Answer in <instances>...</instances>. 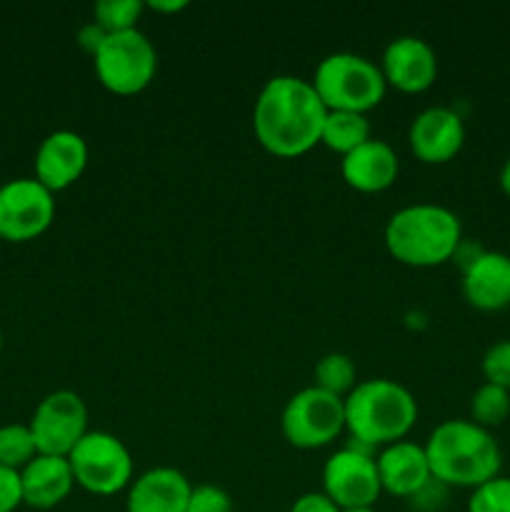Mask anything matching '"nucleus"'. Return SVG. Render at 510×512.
Instances as JSON below:
<instances>
[{
	"label": "nucleus",
	"instance_id": "f257e3e1",
	"mask_svg": "<svg viewBox=\"0 0 510 512\" xmlns=\"http://www.w3.org/2000/svg\"><path fill=\"white\" fill-rule=\"evenodd\" d=\"M325 118L328 108L310 80L275 75L255 100L253 130L270 155L298 158L320 143Z\"/></svg>",
	"mask_w": 510,
	"mask_h": 512
},
{
	"label": "nucleus",
	"instance_id": "f03ea898",
	"mask_svg": "<svg viewBox=\"0 0 510 512\" xmlns=\"http://www.w3.org/2000/svg\"><path fill=\"white\" fill-rule=\"evenodd\" d=\"M430 473L445 488H480L498 478L503 453L490 430L473 420H445L423 445Z\"/></svg>",
	"mask_w": 510,
	"mask_h": 512
},
{
	"label": "nucleus",
	"instance_id": "7ed1b4c3",
	"mask_svg": "<svg viewBox=\"0 0 510 512\" xmlns=\"http://www.w3.org/2000/svg\"><path fill=\"white\" fill-rule=\"evenodd\" d=\"M345 430L365 448L400 443L418 420L413 393L395 380H363L343 398Z\"/></svg>",
	"mask_w": 510,
	"mask_h": 512
},
{
	"label": "nucleus",
	"instance_id": "20e7f679",
	"mask_svg": "<svg viewBox=\"0 0 510 512\" xmlns=\"http://www.w3.org/2000/svg\"><path fill=\"white\" fill-rule=\"evenodd\" d=\"M463 228L453 210L443 205H408L385 225V248L410 268H435L455 258Z\"/></svg>",
	"mask_w": 510,
	"mask_h": 512
},
{
	"label": "nucleus",
	"instance_id": "39448f33",
	"mask_svg": "<svg viewBox=\"0 0 510 512\" xmlns=\"http://www.w3.org/2000/svg\"><path fill=\"white\" fill-rule=\"evenodd\" d=\"M310 83L328 113L340 110L365 115L383 103L388 90L378 65L355 53H333L323 58Z\"/></svg>",
	"mask_w": 510,
	"mask_h": 512
},
{
	"label": "nucleus",
	"instance_id": "423d86ee",
	"mask_svg": "<svg viewBox=\"0 0 510 512\" xmlns=\"http://www.w3.org/2000/svg\"><path fill=\"white\" fill-rule=\"evenodd\" d=\"M95 75L115 95H138L153 83L158 53L148 35L135 30L110 33L93 58Z\"/></svg>",
	"mask_w": 510,
	"mask_h": 512
},
{
	"label": "nucleus",
	"instance_id": "0eeeda50",
	"mask_svg": "<svg viewBox=\"0 0 510 512\" xmlns=\"http://www.w3.org/2000/svg\"><path fill=\"white\" fill-rule=\"evenodd\" d=\"M68 463L75 485L103 498L120 493L133 480V455L123 440L103 430H88L68 455Z\"/></svg>",
	"mask_w": 510,
	"mask_h": 512
},
{
	"label": "nucleus",
	"instance_id": "6e6552de",
	"mask_svg": "<svg viewBox=\"0 0 510 512\" xmlns=\"http://www.w3.org/2000/svg\"><path fill=\"white\" fill-rule=\"evenodd\" d=\"M283 438L293 448L318 450L345 430V403L320 388H305L288 400L280 418Z\"/></svg>",
	"mask_w": 510,
	"mask_h": 512
},
{
	"label": "nucleus",
	"instance_id": "1a4fd4ad",
	"mask_svg": "<svg viewBox=\"0 0 510 512\" xmlns=\"http://www.w3.org/2000/svg\"><path fill=\"white\" fill-rule=\"evenodd\" d=\"M28 428L38 455L68 458L88 433V408L73 390H55L40 400Z\"/></svg>",
	"mask_w": 510,
	"mask_h": 512
},
{
	"label": "nucleus",
	"instance_id": "9d476101",
	"mask_svg": "<svg viewBox=\"0 0 510 512\" xmlns=\"http://www.w3.org/2000/svg\"><path fill=\"white\" fill-rule=\"evenodd\" d=\"M53 220V193L35 178H15L0 185V240L28 243L40 238Z\"/></svg>",
	"mask_w": 510,
	"mask_h": 512
},
{
	"label": "nucleus",
	"instance_id": "9b49d317",
	"mask_svg": "<svg viewBox=\"0 0 510 512\" xmlns=\"http://www.w3.org/2000/svg\"><path fill=\"white\" fill-rule=\"evenodd\" d=\"M323 493L340 510L373 508L383 493L373 455L360 448H343L330 455L323 468Z\"/></svg>",
	"mask_w": 510,
	"mask_h": 512
},
{
	"label": "nucleus",
	"instance_id": "f8f14e48",
	"mask_svg": "<svg viewBox=\"0 0 510 512\" xmlns=\"http://www.w3.org/2000/svg\"><path fill=\"white\" fill-rule=\"evenodd\" d=\"M380 73L400 93H425L438 78V58L425 40L403 35L385 48Z\"/></svg>",
	"mask_w": 510,
	"mask_h": 512
},
{
	"label": "nucleus",
	"instance_id": "ddd939ff",
	"mask_svg": "<svg viewBox=\"0 0 510 512\" xmlns=\"http://www.w3.org/2000/svg\"><path fill=\"white\" fill-rule=\"evenodd\" d=\"M410 150L425 165H443L453 160L465 145V125L455 110L428 108L410 125Z\"/></svg>",
	"mask_w": 510,
	"mask_h": 512
},
{
	"label": "nucleus",
	"instance_id": "4468645a",
	"mask_svg": "<svg viewBox=\"0 0 510 512\" xmlns=\"http://www.w3.org/2000/svg\"><path fill=\"white\" fill-rule=\"evenodd\" d=\"M85 165H88V143L83 135L73 130H55L38 145L35 180L50 193H60L78 183L80 175L85 173Z\"/></svg>",
	"mask_w": 510,
	"mask_h": 512
},
{
	"label": "nucleus",
	"instance_id": "2eb2a0df",
	"mask_svg": "<svg viewBox=\"0 0 510 512\" xmlns=\"http://www.w3.org/2000/svg\"><path fill=\"white\" fill-rule=\"evenodd\" d=\"M463 298L483 313L510 308V255L483 250L463 270Z\"/></svg>",
	"mask_w": 510,
	"mask_h": 512
},
{
	"label": "nucleus",
	"instance_id": "dca6fc26",
	"mask_svg": "<svg viewBox=\"0 0 510 512\" xmlns=\"http://www.w3.org/2000/svg\"><path fill=\"white\" fill-rule=\"evenodd\" d=\"M375 465H378L383 493L395 498H415L433 480L425 448L408 440L383 448V453L375 458Z\"/></svg>",
	"mask_w": 510,
	"mask_h": 512
},
{
	"label": "nucleus",
	"instance_id": "f3484780",
	"mask_svg": "<svg viewBox=\"0 0 510 512\" xmlns=\"http://www.w3.org/2000/svg\"><path fill=\"white\" fill-rule=\"evenodd\" d=\"M193 485L180 470L153 468L130 485L128 512H188Z\"/></svg>",
	"mask_w": 510,
	"mask_h": 512
},
{
	"label": "nucleus",
	"instance_id": "a211bd4d",
	"mask_svg": "<svg viewBox=\"0 0 510 512\" xmlns=\"http://www.w3.org/2000/svg\"><path fill=\"white\" fill-rule=\"evenodd\" d=\"M398 155L383 140L370 138L353 153L343 155L340 173L343 180L358 193H383L398 180Z\"/></svg>",
	"mask_w": 510,
	"mask_h": 512
},
{
	"label": "nucleus",
	"instance_id": "6ab92c4d",
	"mask_svg": "<svg viewBox=\"0 0 510 512\" xmlns=\"http://www.w3.org/2000/svg\"><path fill=\"white\" fill-rule=\"evenodd\" d=\"M20 485H23V505L35 510H50L73 493V468H70L68 458L35 455L20 470Z\"/></svg>",
	"mask_w": 510,
	"mask_h": 512
},
{
	"label": "nucleus",
	"instance_id": "aec40b11",
	"mask_svg": "<svg viewBox=\"0 0 510 512\" xmlns=\"http://www.w3.org/2000/svg\"><path fill=\"white\" fill-rule=\"evenodd\" d=\"M370 140V123L368 115L360 113H328L323 125V135H320V143L328 150L340 155L353 153L355 148H360L363 143Z\"/></svg>",
	"mask_w": 510,
	"mask_h": 512
},
{
	"label": "nucleus",
	"instance_id": "412c9836",
	"mask_svg": "<svg viewBox=\"0 0 510 512\" xmlns=\"http://www.w3.org/2000/svg\"><path fill=\"white\" fill-rule=\"evenodd\" d=\"M510 415V393L498 385L483 383L470 398V420L480 428H498Z\"/></svg>",
	"mask_w": 510,
	"mask_h": 512
},
{
	"label": "nucleus",
	"instance_id": "4be33fe9",
	"mask_svg": "<svg viewBox=\"0 0 510 512\" xmlns=\"http://www.w3.org/2000/svg\"><path fill=\"white\" fill-rule=\"evenodd\" d=\"M355 363L343 353H330L315 365V388L345 398L355 388Z\"/></svg>",
	"mask_w": 510,
	"mask_h": 512
},
{
	"label": "nucleus",
	"instance_id": "5701e85b",
	"mask_svg": "<svg viewBox=\"0 0 510 512\" xmlns=\"http://www.w3.org/2000/svg\"><path fill=\"white\" fill-rule=\"evenodd\" d=\"M38 455L35 438L28 425H3L0 428V468L23 470Z\"/></svg>",
	"mask_w": 510,
	"mask_h": 512
},
{
	"label": "nucleus",
	"instance_id": "b1692460",
	"mask_svg": "<svg viewBox=\"0 0 510 512\" xmlns=\"http://www.w3.org/2000/svg\"><path fill=\"white\" fill-rule=\"evenodd\" d=\"M143 10L145 3H140V0H100L93 8V23H98L108 35L125 33V30L138 28Z\"/></svg>",
	"mask_w": 510,
	"mask_h": 512
},
{
	"label": "nucleus",
	"instance_id": "393cba45",
	"mask_svg": "<svg viewBox=\"0 0 510 512\" xmlns=\"http://www.w3.org/2000/svg\"><path fill=\"white\" fill-rule=\"evenodd\" d=\"M468 512H510V478L498 475L475 488L468 500Z\"/></svg>",
	"mask_w": 510,
	"mask_h": 512
},
{
	"label": "nucleus",
	"instance_id": "a878e982",
	"mask_svg": "<svg viewBox=\"0 0 510 512\" xmlns=\"http://www.w3.org/2000/svg\"><path fill=\"white\" fill-rule=\"evenodd\" d=\"M480 370L485 375V383L498 385V388L510 393V340H500V343L490 345L485 350Z\"/></svg>",
	"mask_w": 510,
	"mask_h": 512
},
{
	"label": "nucleus",
	"instance_id": "bb28decb",
	"mask_svg": "<svg viewBox=\"0 0 510 512\" xmlns=\"http://www.w3.org/2000/svg\"><path fill=\"white\" fill-rule=\"evenodd\" d=\"M188 512H233V500L223 488L198 485L188 500Z\"/></svg>",
	"mask_w": 510,
	"mask_h": 512
},
{
	"label": "nucleus",
	"instance_id": "cd10ccee",
	"mask_svg": "<svg viewBox=\"0 0 510 512\" xmlns=\"http://www.w3.org/2000/svg\"><path fill=\"white\" fill-rule=\"evenodd\" d=\"M23 505V485L18 470L0 468V512H15Z\"/></svg>",
	"mask_w": 510,
	"mask_h": 512
},
{
	"label": "nucleus",
	"instance_id": "c85d7f7f",
	"mask_svg": "<svg viewBox=\"0 0 510 512\" xmlns=\"http://www.w3.org/2000/svg\"><path fill=\"white\" fill-rule=\"evenodd\" d=\"M290 512H340V508L325 493H305L295 500Z\"/></svg>",
	"mask_w": 510,
	"mask_h": 512
},
{
	"label": "nucleus",
	"instance_id": "c756f323",
	"mask_svg": "<svg viewBox=\"0 0 510 512\" xmlns=\"http://www.w3.org/2000/svg\"><path fill=\"white\" fill-rule=\"evenodd\" d=\"M105 38H108V33H105V30L100 28L98 23L85 25V28H80V33H78L80 48H83L85 53L93 55V58H95V53H98V50H100V45H103Z\"/></svg>",
	"mask_w": 510,
	"mask_h": 512
},
{
	"label": "nucleus",
	"instance_id": "7c9ffc66",
	"mask_svg": "<svg viewBox=\"0 0 510 512\" xmlns=\"http://www.w3.org/2000/svg\"><path fill=\"white\" fill-rule=\"evenodd\" d=\"M145 8H150L153 13H178V10L188 8V3H185V0H170V3H158V0H153V3H148Z\"/></svg>",
	"mask_w": 510,
	"mask_h": 512
},
{
	"label": "nucleus",
	"instance_id": "2f4dec72",
	"mask_svg": "<svg viewBox=\"0 0 510 512\" xmlns=\"http://www.w3.org/2000/svg\"><path fill=\"white\" fill-rule=\"evenodd\" d=\"M500 190L510 198V158L505 160L503 170H500Z\"/></svg>",
	"mask_w": 510,
	"mask_h": 512
},
{
	"label": "nucleus",
	"instance_id": "473e14b6",
	"mask_svg": "<svg viewBox=\"0 0 510 512\" xmlns=\"http://www.w3.org/2000/svg\"><path fill=\"white\" fill-rule=\"evenodd\" d=\"M340 512H375L373 508H353V510H340Z\"/></svg>",
	"mask_w": 510,
	"mask_h": 512
},
{
	"label": "nucleus",
	"instance_id": "72a5a7b5",
	"mask_svg": "<svg viewBox=\"0 0 510 512\" xmlns=\"http://www.w3.org/2000/svg\"><path fill=\"white\" fill-rule=\"evenodd\" d=\"M0 353H3V330H0Z\"/></svg>",
	"mask_w": 510,
	"mask_h": 512
}]
</instances>
